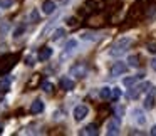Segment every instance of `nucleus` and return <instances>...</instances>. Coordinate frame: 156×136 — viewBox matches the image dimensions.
<instances>
[{
    "label": "nucleus",
    "instance_id": "obj_28",
    "mask_svg": "<svg viewBox=\"0 0 156 136\" xmlns=\"http://www.w3.org/2000/svg\"><path fill=\"white\" fill-rule=\"evenodd\" d=\"M151 67L156 71V59H153V61H151Z\"/></svg>",
    "mask_w": 156,
    "mask_h": 136
},
{
    "label": "nucleus",
    "instance_id": "obj_20",
    "mask_svg": "<svg viewBox=\"0 0 156 136\" xmlns=\"http://www.w3.org/2000/svg\"><path fill=\"white\" fill-rule=\"evenodd\" d=\"M24 30H25V25H19V27L14 30V37H20Z\"/></svg>",
    "mask_w": 156,
    "mask_h": 136
},
{
    "label": "nucleus",
    "instance_id": "obj_5",
    "mask_svg": "<svg viewBox=\"0 0 156 136\" xmlns=\"http://www.w3.org/2000/svg\"><path fill=\"white\" fill-rule=\"evenodd\" d=\"M44 108H45L44 101H42V99H35V101L32 102V106H30V113L32 114H39V113L44 111Z\"/></svg>",
    "mask_w": 156,
    "mask_h": 136
},
{
    "label": "nucleus",
    "instance_id": "obj_26",
    "mask_svg": "<svg viewBox=\"0 0 156 136\" xmlns=\"http://www.w3.org/2000/svg\"><path fill=\"white\" fill-rule=\"evenodd\" d=\"M122 113H124V109H122V108H116V114H118V118H121Z\"/></svg>",
    "mask_w": 156,
    "mask_h": 136
},
{
    "label": "nucleus",
    "instance_id": "obj_29",
    "mask_svg": "<svg viewBox=\"0 0 156 136\" xmlns=\"http://www.w3.org/2000/svg\"><path fill=\"white\" fill-rule=\"evenodd\" d=\"M151 134L156 136V126H153V128H151Z\"/></svg>",
    "mask_w": 156,
    "mask_h": 136
},
{
    "label": "nucleus",
    "instance_id": "obj_27",
    "mask_svg": "<svg viewBox=\"0 0 156 136\" xmlns=\"http://www.w3.org/2000/svg\"><path fill=\"white\" fill-rule=\"evenodd\" d=\"M67 24H69V25H76V19H74V17H71V19L67 20Z\"/></svg>",
    "mask_w": 156,
    "mask_h": 136
},
{
    "label": "nucleus",
    "instance_id": "obj_9",
    "mask_svg": "<svg viewBox=\"0 0 156 136\" xmlns=\"http://www.w3.org/2000/svg\"><path fill=\"white\" fill-rule=\"evenodd\" d=\"M106 128H108V134H119V121L118 119H111Z\"/></svg>",
    "mask_w": 156,
    "mask_h": 136
},
{
    "label": "nucleus",
    "instance_id": "obj_21",
    "mask_svg": "<svg viewBox=\"0 0 156 136\" xmlns=\"http://www.w3.org/2000/svg\"><path fill=\"white\" fill-rule=\"evenodd\" d=\"M146 49H148L149 54H156V42H149V44L146 45Z\"/></svg>",
    "mask_w": 156,
    "mask_h": 136
},
{
    "label": "nucleus",
    "instance_id": "obj_25",
    "mask_svg": "<svg viewBox=\"0 0 156 136\" xmlns=\"http://www.w3.org/2000/svg\"><path fill=\"white\" fill-rule=\"evenodd\" d=\"M30 20L32 22H39V12L35 10V9L32 10V14H30Z\"/></svg>",
    "mask_w": 156,
    "mask_h": 136
},
{
    "label": "nucleus",
    "instance_id": "obj_19",
    "mask_svg": "<svg viewBox=\"0 0 156 136\" xmlns=\"http://www.w3.org/2000/svg\"><path fill=\"white\" fill-rule=\"evenodd\" d=\"M128 62H129V66H131V67H138V64H139V57H138V55H129Z\"/></svg>",
    "mask_w": 156,
    "mask_h": 136
},
{
    "label": "nucleus",
    "instance_id": "obj_15",
    "mask_svg": "<svg viewBox=\"0 0 156 136\" xmlns=\"http://www.w3.org/2000/svg\"><path fill=\"white\" fill-rule=\"evenodd\" d=\"M99 96H101L102 99H109V98L112 96V89H111V88H101Z\"/></svg>",
    "mask_w": 156,
    "mask_h": 136
},
{
    "label": "nucleus",
    "instance_id": "obj_24",
    "mask_svg": "<svg viewBox=\"0 0 156 136\" xmlns=\"http://www.w3.org/2000/svg\"><path fill=\"white\" fill-rule=\"evenodd\" d=\"M121 94H122V92H121V89H119V88H112V98H114V99L121 98Z\"/></svg>",
    "mask_w": 156,
    "mask_h": 136
},
{
    "label": "nucleus",
    "instance_id": "obj_1",
    "mask_svg": "<svg viewBox=\"0 0 156 136\" xmlns=\"http://www.w3.org/2000/svg\"><path fill=\"white\" fill-rule=\"evenodd\" d=\"M131 44H133V39H131V37H121L119 41H116L114 44H112V47H111V51H109V54H111L112 57H118V55L124 54Z\"/></svg>",
    "mask_w": 156,
    "mask_h": 136
},
{
    "label": "nucleus",
    "instance_id": "obj_23",
    "mask_svg": "<svg viewBox=\"0 0 156 136\" xmlns=\"http://www.w3.org/2000/svg\"><path fill=\"white\" fill-rule=\"evenodd\" d=\"M42 89H44L45 92H51L52 91V84L49 81H44V82H42Z\"/></svg>",
    "mask_w": 156,
    "mask_h": 136
},
{
    "label": "nucleus",
    "instance_id": "obj_6",
    "mask_svg": "<svg viewBox=\"0 0 156 136\" xmlns=\"http://www.w3.org/2000/svg\"><path fill=\"white\" fill-rule=\"evenodd\" d=\"M55 4H54V0H45L44 4H42V12H44L45 15H51V14H54V10H55Z\"/></svg>",
    "mask_w": 156,
    "mask_h": 136
},
{
    "label": "nucleus",
    "instance_id": "obj_18",
    "mask_svg": "<svg viewBox=\"0 0 156 136\" xmlns=\"http://www.w3.org/2000/svg\"><path fill=\"white\" fill-rule=\"evenodd\" d=\"M9 86H10V77H4V79H0V89H2V91L9 89Z\"/></svg>",
    "mask_w": 156,
    "mask_h": 136
},
{
    "label": "nucleus",
    "instance_id": "obj_10",
    "mask_svg": "<svg viewBox=\"0 0 156 136\" xmlns=\"http://www.w3.org/2000/svg\"><path fill=\"white\" fill-rule=\"evenodd\" d=\"M59 84H61V89H64V91H72L74 86H76V82L72 81V79H69V77H62Z\"/></svg>",
    "mask_w": 156,
    "mask_h": 136
},
{
    "label": "nucleus",
    "instance_id": "obj_14",
    "mask_svg": "<svg viewBox=\"0 0 156 136\" xmlns=\"http://www.w3.org/2000/svg\"><path fill=\"white\" fill-rule=\"evenodd\" d=\"M139 79H143V74L133 76V77H124V79H122V84H124V86H133V84H136Z\"/></svg>",
    "mask_w": 156,
    "mask_h": 136
},
{
    "label": "nucleus",
    "instance_id": "obj_17",
    "mask_svg": "<svg viewBox=\"0 0 156 136\" xmlns=\"http://www.w3.org/2000/svg\"><path fill=\"white\" fill-rule=\"evenodd\" d=\"M77 47V41H74V39H71V41L66 44V52H71V51H74V49Z\"/></svg>",
    "mask_w": 156,
    "mask_h": 136
},
{
    "label": "nucleus",
    "instance_id": "obj_11",
    "mask_svg": "<svg viewBox=\"0 0 156 136\" xmlns=\"http://www.w3.org/2000/svg\"><path fill=\"white\" fill-rule=\"evenodd\" d=\"M153 106H154V89H149V92H148V96H146V99H144V108L146 109H153Z\"/></svg>",
    "mask_w": 156,
    "mask_h": 136
},
{
    "label": "nucleus",
    "instance_id": "obj_22",
    "mask_svg": "<svg viewBox=\"0 0 156 136\" xmlns=\"http://www.w3.org/2000/svg\"><path fill=\"white\" fill-rule=\"evenodd\" d=\"M12 4H14L12 0H0V9H9Z\"/></svg>",
    "mask_w": 156,
    "mask_h": 136
},
{
    "label": "nucleus",
    "instance_id": "obj_12",
    "mask_svg": "<svg viewBox=\"0 0 156 136\" xmlns=\"http://www.w3.org/2000/svg\"><path fill=\"white\" fill-rule=\"evenodd\" d=\"M52 55V49H49V47H42L41 51H39V61H47L49 57Z\"/></svg>",
    "mask_w": 156,
    "mask_h": 136
},
{
    "label": "nucleus",
    "instance_id": "obj_7",
    "mask_svg": "<svg viewBox=\"0 0 156 136\" xmlns=\"http://www.w3.org/2000/svg\"><path fill=\"white\" fill-rule=\"evenodd\" d=\"M133 121L138 123V124H144L146 123V118H144V113L141 109H133Z\"/></svg>",
    "mask_w": 156,
    "mask_h": 136
},
{
    "label": "nucleus",
    "instance_id": "obj_13",
    "mask_svg": "<svg viewBox=\"0 0 156 136\" xmlns=\"http://www.w3.org/2000/svg\"><path fill=\"white\" fill-rule=\"evenodd\" d=\"M98 124H94V123H91V124H87L84 129H82V134H98Z\"/></svg>",
    "mask_w": 156,
    "mask_h": 136
},
{
    "label": "nucleus",
    "instance_id": "obj_3",
    "mask_svg": "<svg viewBox=\"0 0 156 136\" xmlns=\"http://www.w3.org/2000/svg\"><path fill=\"white\" fill-rule=\"evenodd\" d=\"M149 86H151L149 82H143V84H139V86H134L133 89H129L128 96H129L131 99H136V98H138V96L141 94L143 91H146V88H149Z\"/></svg>",
    "mask_w": 156,
    "mask_h": 136
},
{
    "label": "nucleus",
    "instance_id": "obj_2",
    "mask_svg": "<svg viewBox=\"0 0 156 136\" xmlns=\"http://www.w3.org/2000/svg\"><path fill=\"white\" fill-rule=\"evenodd\" d=\"M72 114H74V119L76 121H82V119L86 118V116L89 114V108L86 104H77L74 108V113H72Z\"/></svg>",
    "mask_w": 156,
    "mask_h": 136
},
{
    "label": "nucleus",
    "instance_id": "obj_8",
    "mask_svg": "<svg viewBox=\"0 0 156 136\" xmlns=\"http://www.w3.org/2000/svg\"><path fill=\"white\" fill-rule=\"evenodd\" d=\"M86 71H87V69H86L84 64H77V66H74V67L71 69V74L76 76V77H84Z\"/></svg>",
    "mask_w": 156,
    "mask_h": 136
},
{
    "label": "nucleus",
    "instance_id": "obj_4",
    "mask_svg": "<svg viewBox=\"0 0 156 136\" xmlns=\"http://www.w3.org/2000/svg\"><path fill=\"white\" fill-rule=\"evenodd\" d=\"M128 71V66L124 64V62H114V64H112V67H111V76H121V74H124V72Z\"/></svg>",
    "mask_w": 156,
    "mask_h": 136
},
{
    "label": "nucleus",
    "instance_id": "obj_16",
    "mask_svg": "<svg viewBox=\"0 0 156 136\" xmlns=\"http://www.w3.org/2000/svg\"><path fill=\"white\" fill-rule=\"evenodd\" d=\"M64 34H66V30H64V29H55V30L52 32L51 39H52V41H59V39H61Z\"/></svg>",
    "mask_w": 156,
    "mask_h": 136
}]
</instances>
